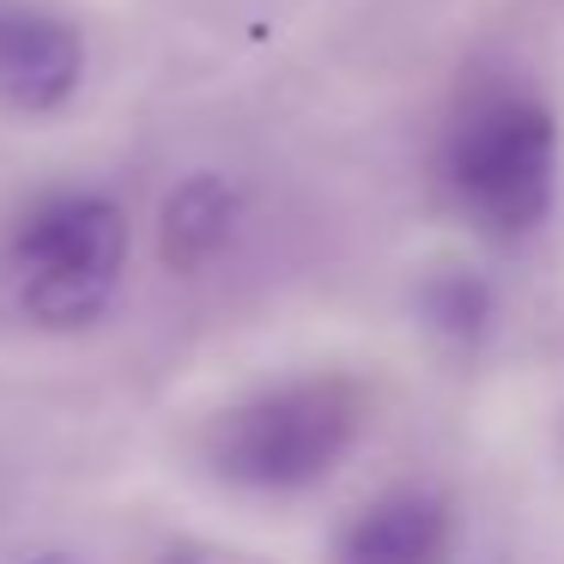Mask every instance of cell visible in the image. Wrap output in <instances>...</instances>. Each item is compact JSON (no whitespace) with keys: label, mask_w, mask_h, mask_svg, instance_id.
Instances as JSON below:
<instances>
[{"label":"cell","mask_w":564,"mask_h":564,"mask_svg":"<svg viewBox=\"0 0 564 564\" xmlns=\"http://www.w3.org/2000/svg\"><path fill=\"white\" fill-rule=\"evenodd\" d=\"M164 564H237L231 552H207V546H176Z\"/></svg>","instance_id":"obj_8"},{"label":"cell","mask_w":564,"mask_h":564,"mask_svg":"<svg viewBox=\"0 0 564 564\" xmlns=\"http://www.w3.org/2000/svg\"><path fill=\"white\" fill-rule=\"evenodd\" d=\"M237 231V188L225 176H188L171 188L159 219V243L171 268H207Z\"/></svg>","instance_id":"obj_6"},{"label":"cell","mask_w":564,"mask_h":564,"mask_svg":"<svg viewBox=\"0 0 564 564\" xmlns=\"http://www.w3.org/2000/svg\"><path fill=\"white\" fill-rule=\"evenodd\" d=\"M86 79V37L37 0H0V104L50 116Z\"/></svg>","instance_id":"obj_4"},{"label":"cell","mask_w":564,"mask_h":564,"mask_svg":"<svg viewBox=\"0 0 564 564\" xmlns=\"http://www.w3.org/2000/svg\"><path fill=\"white\" fill-rule=\"evenodd\" d=\"M358 437V401L340 382H280L213 425V467L249 491H304L340 467Z\"/></svg>","instance_id":"obj_3"},{"label":"cell","mask_w":564,"mask_h":564,"mask_svg":"<svg viewBox=\"0 0 564 564\" xmlns=\"http://www.w3.org/2000/svg\"><path fill=\"white\" fill-rule=\"evenodd\" d=\"M455 516L437 491L394 486L340 528L334 564H449Z\"/></svg>","instance_id":"obj_5"},{"label":"cell","mask_w":564,"mask_h":564,"mask_svg":"<svg viewBox=\"0 0 564 564\" xmlns=\"http://www.w3.org/2000/svg\"><path fill=\"white\" fill-rule=\"evenodd\" d=\"M437 176L474 231L516 243L546 225L558 195V122L534 91H474L443 134Z\"/></svg>","instance_id":"obj_1"},{"label":"cell","mask_w":564,"mask_h":564,"mask_svg":"<svg viewBox=\"0 0 564 564\" xmlns=\"http://www.w3.org/2000/svg\"><path fill=\"white\" fill-rule=\"evenodd\" d=\"M128 268V213L98 188H55L7 237L19 310L43 328H86L110 310Z\"/></svg>","instance_id":"obj_2"},{"label":"cell","mask_w":564,"mask_h":564,"mask_svg":"<svg viewBox=\"0 0 564 564\" xmlns=\"http://www.w3.org/2000/svg\"><path fill=\"white\" fill-rule=\"evenodd\" d=\"M25 564H74V558H62V552H43V558H25Z\"/></svg>","instance_id":"obj_9"},{"label":"cell","mask_w":564,"mask_h":564,"mask_svg":"<svg viewBox=\"0 0 564 564\" xmlns=\"http://www.w3.org/2000/svg\"><path fill=\"white\" fill-rule=\"evenodd\" d=\"M419 304H425V322L437 334H449V340H479L486 322H491V285L467 268H449V273H437V280H425Z\"/></svg>","instance_id":"obj_7"}]
</instances>
